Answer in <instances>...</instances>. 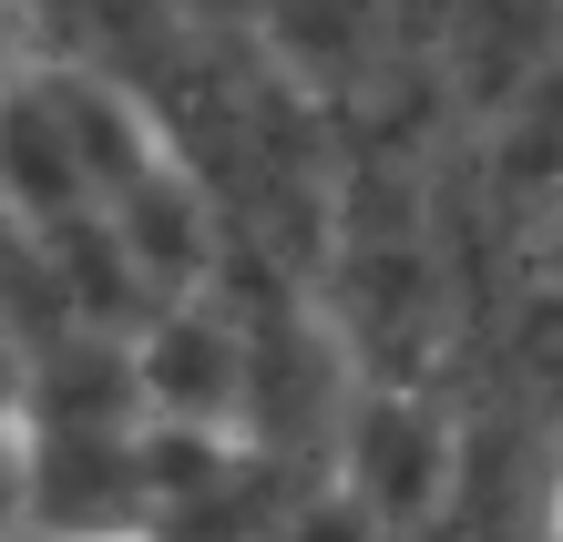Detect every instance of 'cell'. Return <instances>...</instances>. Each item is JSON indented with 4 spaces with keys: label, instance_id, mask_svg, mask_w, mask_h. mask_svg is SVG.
<instances>
[{
    "label": "cell",
    "instance_id": "6da1fadb",
    "mask_svg": "<svg viewBox=\"0 0 563 542\" xmlns=\"http://www.w3.org/2000/svg\"><path fill=\"white\" fill-rule=\"evenodd\" d=\"M21 62H31V0H0V92L21 82Z\"/></svg>",
    "mask_w": 563,
    "mask_h": 542
}]
</instances>
